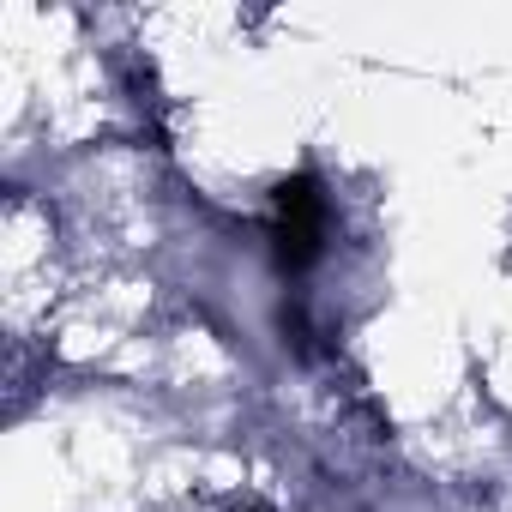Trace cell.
Returning a JSON list of instances; mask_svg holds the SVG:
<instances>
[{"instance_id": "6da1fadb", "label": "cell", "mask_w": 512, "mask_h": 512, "mask_svg": "<svg viewBox=\"0 0 512 512\" xmlns=\"http://www.w3.org/2000/svg\"><path fill=\"white\" fill-rule=\"evenodd\" d=\"M314 241H320V199L308 181H290L278 193V247H284L290 266H302L314 253Z\"/></svg>"}]
</instances>
